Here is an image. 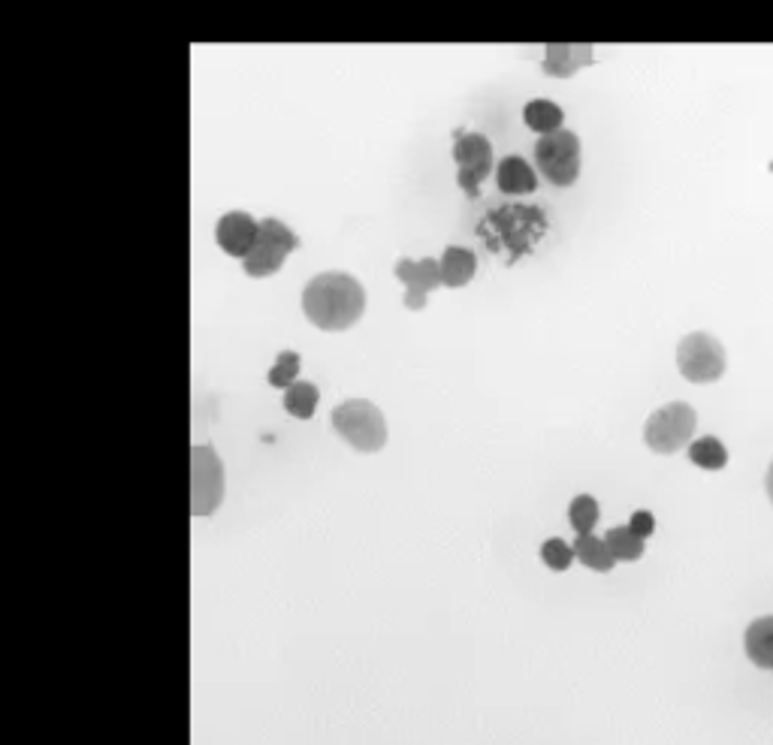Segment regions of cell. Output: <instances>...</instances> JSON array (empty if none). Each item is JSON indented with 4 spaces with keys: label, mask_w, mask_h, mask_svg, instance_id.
<instances>
[{
    "label": "cell",
    "mask_w": 773,
    "mask_h": 745,
    "mask_svg": "<svg viewBox=\"0 0 773 745\" xmlns=\"http://www.w3.org/2000/svg\"><path fill=\"white\" fill-rule=\"evenodd\" d=\"M302 311L318 329L342 332L351 329L366 311V290L345 272L315 275L302 290Z\"/></svg>",
    "instance_id": "1"
},
{
    "label": "cell",
    "mask_w": 773,
    "mask_h": 745,
    "mask_svg": "<svg viewBox=\"0 0 773 745\" xmlns=\"http://www.w3.org/2000/svg\"><path fill=\"white\" fill-rule=\"evenodd\" d=\"M333 429L357 453H378L387 444V420L366 399H348L345 405H339L333 411Z\"/></svg>",
    "instance_id": "2"
},
{
    "label": "cell",
    "mask_w": 773,
    "mask_h": 745,
    "mask_svg": "<svg viewBox=\"0 0 773 745\" xmlns=\"http://www.w3.org/2000/svg\"><path fill=\"white\" fill-rule=\"evenodd\" d=\"M535 166L541 169V175L550 184H559V188H568V184L577 181L580 175V139L571 130H553L544 133L535 142Z\"/></svg>",
    "instance_id": "3"
},
{
    "label": "cell",
    "mask_w": 773,
    "mask_h": 745,
    "mask_svg": "<svg viewBox=\"0 0 773 745\" xmlns=\"http://www.w3.org/2000/svg\"><path fill=\"white\" fill-rule=\"evenodd\" d=\"M695 426H698V414L686 405V402H671L665 408H659L647 426H644V441L653 453H662V456H671L683 447L692 444V435H695Z\"/></svg>",
    "instance_id": "4"
},
{
    "label": "cell",
    "mask_w": 773,
    "mask_h": 745,
    "mask_svg": "<svg viewBox=\"0 0 773 745\" xmlns=\"http://www.w3.org/2000/svg\"><path fill=\"white\" fill-rule=\"evenodd\" d=\"M224 501V462L209 444L191 450V513L212 516Z\"/></svg>",
    "instance_id": "5"
},
{
    "label": "cell",
    "mask_w": 773,
    "mask_h": 745,
    "mask_svg": "<svg viewBox=\"0 0 773 745\" xmlns=\"http://www.w3.org/2000/svg\"><path fill=\"white\" fill-rule=\"evenodd\" d=\"M677 368L689 384H713L725 375V347L707 332H692L677 347Z\"/></svg>",
    "instance_id": "6"
},
{
    "label": "cell",
    "mask_w": 773,
    "mask_h": 745,
    "mask_svg": "<svg viewBox=\"0 0 773 745\" xmlns=\"http://www.w3.org/2000/svg\"><path fill=\"white\" fill-rule=\"evenodd\" d=\"M296 248H299L296 233L290 227H284L281 221L266 218V221H260V236H257L254 248L248 251V257L242 260V269L251 278H269L284 266L287 254Z\"/></svg>",
    "instance_id": "7"
},
{
    "label": "cell",
    "mask_w": 773,
    "mask_h": 745,
    "mask_svg": "<svg viewBox=\"0 0 773 745\" xmlns=\"http://www.w3.org/2000/svg\"><path fill=\"white\" fill-rule=\"evenodd\" d=\"M453 157H456V166H459V172H456L459 188L466 191L469 200H475L481 194V184L493 172V145H490V139L484 133H462V136H456Z\"/></svg>",
    "instance_id": "8"
},
{
    "label": "cell",
    "mask_w": 773,
    "mask_h": 745,
    "mask_svg": "<svg viewBox=\"0 0 773 745\" xmlns=\"http://www.w3.org/2000/svg\"><path fill=\"white\" fill-rule=\"evenodd\" d=\"M396 278L405 284V308L423 311L426 296H429L435 287L444 284V281H441V260H432V257H426V260H408V257H402V260L396 263Z\"/></svg>",
    "instance_id": "9"
},
{
    "label": "cell",
    "mask_w": 773,
    "mask_h": 745,
    "mask_svg": "<svg viewBox=\"0 0 773 745\" xmlns=\"http://www.w3.org/2000/svg\"><path fill=\"white\" fill-rule=\"evenodd\" d=\"M257 236H260V224L248 212H227L218 221V230H215V239L224 248V254L239 257V260L248 257V251L254 248Z\"/></svg>",
    "instance_id": "10"
},
{
    "label": "cell",
    "mask_w": 773,
    "mask_h": 745,
    "mask_svg": "<svg viewBox=\"0 0 773 745\" xmlns=\"http://www.w3.org/2000/svg\"><path fill=\"white\" fill-rule=\"evenodd\" d=\"M496 181H499V191H502V194H514V197H520V194H535V188H538L535 169H532L520 154H511V157H505V160L499 163Z\"/></svg>",
    "instance_id": "11"
},
{
    "label": "cell",
    "mask_w": 773,
    "mask_h": 745,
    "mask_svg": "<svg viewBox=\"0 0 773 745\" xmlns=\"http://www.w3.org/2000/svg\"><path fill=\"white\" fill-rule=\"evenodd\" d=\"M544 73L556 79H568L574 70L592 61V46H565V43H550L544 46Z\"/></svg>",
    "instance_id": "12"
},
{
    "label": "cell",
    "mask_w": 773,
    "mask_h": 745,
    "mask_svg": "<svg viewBox=\"0 0 773 745\" xmlns=\"http://www.w3.org/2000/svg\"><path fill=\"white\" fill-rule=\"evenodd\" d=\"M743 649L746 658L761 667V670H773V616H761L755 619L746 634H743Z\"/></svg>",
    "instance_id": "13"
},
{
    "label": "cell",
    "mask_w": 773,
    "mask_h": 745,
    "mask_svg": "<svg viewBox=\"0 0 773 745\" xmlns=\"http://www.w3.org/2000/svg\"><path fill=\"white\" fill-rule=\"evenodd\" d=\"M475 269H478V257L469 248L450 245L441 254V281H444V287H453V290L466 287L475 278Z\"/></svg>",
    "instance_id": "14"
},
{
    "label": "cell",
    "mask_w": 773,
    "mask_h": 745,
    "mask_svg": "<svg viewBox=\"0 0 773 745\" xmlns=\"http://www.w3.org/2000/svg\"><path fill=\"white\" fill-rule=\"evenodd\" d=\"M574 555L580 558V565H586V568L595 571V574H607V571H613V565H616V555L610 552L607 540H604V537H595V534H577V540H574Z\"/></svg>",
    "instance_id": "15"
},
{
    "label": "cell",
    "mask_w": 773,
    "mask_h": 745,
    "mask_svg": "<svg viewBox=\"0 0 773 745\" xmlns=\"http://www.w3.org/2000/svg\"><path fill=\"white\" fill-rule=\"evenodd\" d=\"M562 118H565V112H562V106H556L553 100H532V103H526V109H523L526 127L535 130V133H541V136L559 130V127H562Z\"/></svg>",
    "instance_id": "16"
},
{
    "label": "cell",
    "mask_w": 773,
    "mask_h": 745,
    "mask_svg": "<svg viewBox=\"0 0 773 745\" xmlns=\"http://www.w3.org/2000/svg\"><path fill=\"white\" fill-rule=\"evenodd\" d=\"M610 552L616 555V562H638V558L644 555V537L632 528V525H623V528H610L604 534Z\"/></svg>",
    "instance_id": "17"
},
{
    "label": "cell",
    "mask_w": 773,
    "mask_h": 745,
    "mask_svg": "<svg viewBox=\"0 0 773 745\" xmlns=\"http://www.w3.org/2000/svg\"><path fill=\"white\" fill-rule=\"evenodd\" d=\"M318 387L315 384H305V381H296L293 387L284 390V411L299 417V420H312L315 411H318Z\"/></svg>",
    "instance_id": "18"
},
{
    "label": "cell",
    "mask_w": 773,
    "mask_h": 745,
    "mask_svg": "<svg viewBox=\"0 0 773 745\" xmlns=\"http://www.w3.org/2000/svg\"><path fill=\"white\" fill-rule=\"evenodd\" d=\"M689 459H692L698 468L719 471V468H725L728 453H725L722 441H716V438H698V441L689 444Z\"/></svg>",
    "instance_id": "19"
},
{
    "label": "cell",
    "mask_w": 773,
    "mask_h": 745,
    "mask_svg": "<svg viewBox=\"0 0 773 745\" xmlns=\"http://www.w3.org/2000/svg\"><path fill=\"white\" fill-rule=\"evenodd\" d=\"M568 519L577 534H592V528L598 522V501L592 495H577L568 507Z\"/></svg>",
    "instance_id": "20"
},
{
    "label": "cell",
    "mask_w": 773,
    "mask_h": 745,
    "mask_svg": "<svg viewBox=\"0 0 773 745\" xmlns=\"http://www.w3.org/2000/svg\"><path fill=\"white\" fill-rule=\"evenodd\" d=\"M296 375H299V353L284 350V353H278L275 365L269 368V387L287 390V387L296 384Z\"/></svg>",
    "instance_id": "21"
},
{
    "label": "cell",
    "mask_w": 773,
    "mask_h": 745,
    "mask_svg": "<svg viewBox=\"0 0 773 745\" xmlns=\"http://www.w3.org/2000/svg\"><path fill=\"white\" fill-rule=\"evenodd\" d=\"M541 558H544V565L550 568V571H568L571 568V562H574V546H568L565 540H559V537H553V540H547L544 546H541Z\"/></svg>",
    "instance_id": "22"
},
{
    "label": "cell",
    "mask_w": 773,
    "mask_h": 745,
    "mask_svg": "<svg viewBox=\"0 0 773 745\" xmlns=\"http://www.w3.org/2000/svg\"><path fill=\"white\" fill-rule=\"evenodd\" d=\"M629 525L647 540L653 531H656V519H653V513L650 510H638V513H632V519H629Z\"/></svg>",
    "instance_id": "23"
},
{
    "label": "cell",
    "mask_w": 773,
    "mask_h": 745,
    "mask_svg": "<svg viewBox=\"0 0 773 745\" xmlns=\"http://www.w3.org/2000/svg\"><path fill=\"white\" fill-rule=\"evenodd\" d=\"M764 489H767V498L773 501V465L767 468V477H764Z\"/></svg>",
    "instance_id": "24"
}]
</instances>
